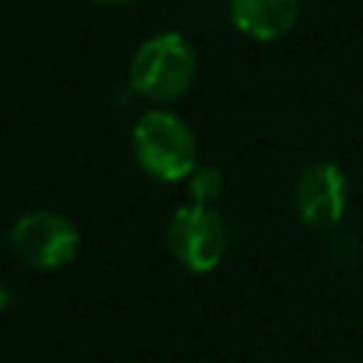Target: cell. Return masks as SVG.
Here are the masks:
<instances>
[{"label": "cell", "instance_id": "cell-4", "mask_svg": "<svg viewBox=\"0 0 363 363\" xmlns=\"http://www.w3.org/2000/svg\"><path fill=\"white\" fill-rule=\"evenodd\" d=\"M79 227L57 210H28L9 230L14 255L40 272L68 267L79 252Z\"/></svg>", "mask_w": 363, "mask_h": 363}, {"label": "cell", "instance_id": "cell-2", "mask_svg": "<svg viewBox=\"0 0 363 363\" xmlns=\"http://www.w3.org/2000/svg\"><path fill=\"white\" fill-rule=\"evenodd\" d=\"M130 153L150 179L184 182L199 164V139L184 116L167 108H150L130 128Z\"/></svg>", "mask_w": 363, "mask_h": 363}, {"label": "cell", "instance_id": "cell-8", "mask_svg": "<svg viewBox=\"0 0 363 363\" xmlns=\"http://www.w3.org/2000/svg\"><path fill=\"white\" fill-rule=\"evenodd\" d=\"M326 255L335 267H352L360 255V238L346 230H332L326 241Z\"/></svg>", "mask_w": 363, "mask_h": 363}, {"label": "cell", "instance_id": "cell-3", "mask_svg": "<svg viewBox=\"0 0 363 363\" xmlns=\"http://www.w3.org/2000/svg\"><path fill=\"white\" fill-rule=\"evenodd\" d=\"M230 247V230L224 216L213 204H182L167 221V250L173 261L193 272H213Z\"/></svg>", "mask_w": 363, "mask_h": 363}, {"label": "cell", "instance_id": "cell-5", "mask_svg": "<svg viewBox=\"0 0 363 363\" xmlns=\"http://www.w3.org/2000/svg\"><path fill=\"white\" fill-rule=\"evenodd\" d=\"M298 218L312 230H337L349 207V179L337 162L309 164L292 190Z\"/></svg>", "mask_w": 363, "mask_h": 363}, {"label": "cell", "instance_id": "cell-9", "mask_svg": "<svg viewBox=\"0 0 363 363\" xmlns=\"http://www.w3.org/2000/svg\"><path fill=\"white\" fill-rule=\"evenodd\" d=\"M11 301H14V292H11V286H6V284L0 281V312H6V309L11 306Z\"/></svg>", "mask_w": 363, "mask_h": 363}, {"label": "cell", "instance_id": "cell-10", "mask_svg": "<svg viewBox=\"0 0 363 363\" xmlns=\"http://www.w3.org/2000/svg\"><path fill=\"white\" fill-rule=\"evenodd\" d=\"M91 3H96V6H102V9H122V6H128V3H133V0H91Z\"/></svg>", "mask_w": 363, "mask_h": 363}, {"label": "cell", "instance_id": "cell-6", "mask_svg": "<svg viewBox=\"0 0 363 363\" xmlns=\"http://www.w3.org/2000/svg\"><path fill=\"white\" fill-rule=\"evenodd\" d=\"M301 0H227L230 23L255 43L284 40L301 20Z\"/></svg>", "mask_w": 363, "mask_h": 363}, {"label": "cell", "instance_id": "cell-1", "mask_svg": "<svg viewBox=\"0 0 363 363\" xmlns=\"http://www.w3.org/2000/svg\"><path fill=\"white\" fill-rule=\"evenodd\" d=\"M199 71L193 43L182 31H159L139 43L128 62V88L156 105L182 99Z\"/></svg>", "mask_w": 363, "mask_h": 363}, {"label": "cell", "instance_id": "cell-7", "mask_svg": "<svg viewBox=\"0 0 363 363\" xmlns=\"http://www.w3.org/2000/svg\"><path fill=\"white\" fill-rule=\"evenodd\" d=\"M184 187H187L190 201H196V204H216L221 190H224V176L213 164H196L193 173L184 179Z\"/></svg>", "mask_w": 363, "mask_h": 363}]
</instances>
